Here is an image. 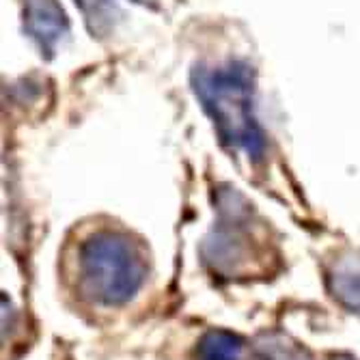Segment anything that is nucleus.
I'll return each instance as SVG.
<instances>
[{"label": "nucleus", "instance_id": "1", "mask_svg": "<svg viewBox=\"0 0 360 360\" xmlns=\"http://www.w3.org/2000/svg\"><path fill=\"white\" fill-rule=\"evenodd\" d=\"M78 278L86 298L104 307H119L141 289L145 259L129 238L97 231L80 244Z\"/></svg>", "mask_w": 360, "mask_h": 360}, {"label": "nucleus", "instance_id": "2", "mask_svg": "<svg viewBox=\"0 0 360 360\" xmlns=\"http://www.w3.org/2000/svg\"><path fill=\"white\" fill-rule=\"evenodd\" d=\"M205 108L212 112L214 123L226 145L248 153V158H261L264 141L257 134V125L250 115V86L242 70L218 68L207 72L196 82Z\"/></svg>", "mask_w": 360, "mask_h": 360}, {"label": "nucleus", "instance_id": "3", "mask_svg": "<svg viewBox=\"0 0 360 360\" xmlns=\"http://www.w3.org/2000/svg\"><path fill=\"white\" fill-rule=\"evenodd\" d=\"M335 298L349 311L360 315V259H343L330 274Z\"/></svg>", "mask_w": 360, "mask_h": 360}, {"label": "nucleus", "instance_id": "4", "mask_svg": "<svg viewBox=\"0 0 360 360\" xmlns=\"http://www.w3.org/2000/svg\"><path fill=\"white\" fill-rule=\"evenodd\" d=\"M242 339L226 330H210L199 343V360H240Z\"/></svg>", "mask_w": 360, "mask_h": 360}, {"label": "nucleus", "instance_id": "5", "mask_svg": "<svg viewBox=\"0 0 360 360\" xmlns=\"http://www.w3.org/2000/svg\"><path fill=\"white\" fill-rule=\"evenodd\" d=\"M257 360H313L307 349L291 343L281 335H270L259 339L255 345Z\"/></svg>", "mask_w": 360, "mask_h": 360}, {"label": "nucleus", "instance_id": "6", "mask_svg": "<svg viewBox=\"0 0 360 360\" xmlns=\"http://www.w3.org/2000/svg\"><path fill=\"white\" fill-rule=\"evenodd\" d=\"M335 360H356V358H352V356H337Z\"/></svg>", "mask_w": 360, "mask_h": 360}]
</instances>
